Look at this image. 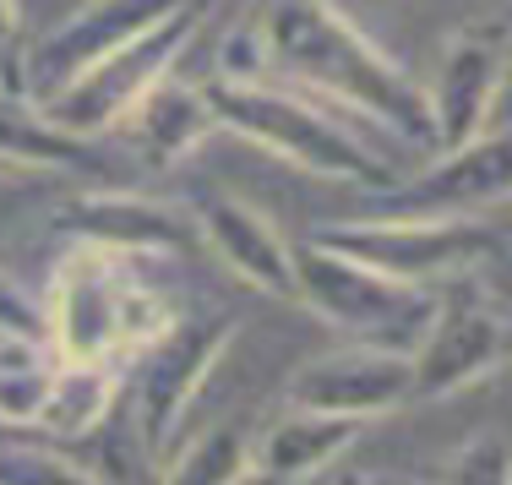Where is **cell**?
Returning a JSON list of instances; mask_svg holds the SVG:
<instances>
[{
  "label": "cell",
  "instance_id": "21",
  "mask_svg": "<svg viewBox=\"0 0 512 485\" xmlns=\"http://www.w3.org/2000/svg\"><path fill=\"white\" fill-rule=\"evenodd\" d=\"M436 485H512V453L502 436H474L447 458Z\"/></svg>",
  "mask_w": 512,
  "mask_h": 485
},
{
  "label": "cell",
  "instance_id": "10",
  "mask_svg": "<svg viewBox=\"0 0 512 485\" xmlns=\"http://www.w3.org/2000/svg\"><path fill=\"white\" fill-rule=\"evenodd\" d=\"M512 39L502 22H474L442 39L436 55V77L425 93V115H431V153H453L474 142L491 120V104L507 82Z\"/></svg>",
  "mask_w": 512,
  "mask_h": 485
},
{
  "label": "cell",
  "instance_id": "25",
  "mask_svg": "<svg viewBox=\"0 0 512 485\" xmlns=\"http://www.w3.org/2000/svg\"><path fill=\"white\" fill-rule=\"evenodd\" d=\"M338 485H382V480H365V475H344Z\"/></svg>",
  "mask_w": 512,
  "mask_h": 485
},
{
  "label": "cell",
  "instance_id": "16",
  "mask_svg": "<svg viewBox=\"0 0 512 485\" xmlns=\"http://www.w3.org/2000/svg\"><path fill=\"white\" fill-rule=\"evenodd\" d=\"M207 131H218V126H213V115H207L202 82L191 88V82H175V71H169L158 88H148L126 115H120L115 137H126V148L148 169L164 175V169H175L191 148H197Z\"/></svg>",
  "mask_w": 512,
  "mask_h": 485
},
{
  "label": "cell",
  "instance_id": "19",
  "mask_svg": "<svg viewBox=\"0 0 512 485\" xmlns=\"http://www.w3.org/2000/svg\"><path fill=\"white\" fill-rule=\"evenodd\" d=\"M251 469V436L240 426H213L175 458H164L158 485H235Z\"/></svg>",
  "mask_w": 512,
  "mask_h": 485
},
{
  "label": "cell",
  "instance_id": "7",
  "mask_svg": "<svg viewBox=\"0 0 512 485\" xmlns=\"http://www.w3.org/2000/svg\"><path fill=\"white\" fill-rule=\"evenodd\" d=\"M311 240L398 278V284H420V289H436L442 278L480 268L496 246L491 224H480V218H409V213L322 224Z\"/></svg>",
  "mask_w": 512,
  "mask_h": 485
},
{
  "label": "cell",
  "instance_id": "22",
  "mask_svg": "<svg viewBox=\"0 0 512 485\" xmlns=\"http://www.w3.org/2000/svg\"><path fill=\"white\" fill-rule=\"evenodd\" d=\"M0 338H28L44 344V306L17 284V278L0 273Z\"/></svg>",
  "mask_w": 512,
  "mask_h": 485
},
{
  "label": "cell",
  "instance_id": "20",
  "mask_svg": "<svg viewBox=\"0 0 512 485\" xmlns=\"http://www.w3.org/2000/svg\"><path fill=\"white\" fill-rule=\"evenodd\" d=\"M0 485H104L88 464L55 453L50 442L0 447Z\"/></svg>",
  "mask_w": 512,
  "mask_h": 485
},
{
  "label": "cell",
  "instance_id": "17",
  "mask_svg": "<svg viewBox=\"0 0 512 485\" xmlns=\"http://www.w3.org/2000/svg\"><path fill=\"white\" fill-rule=\"evenodd\" d=\"M0 169H11V175H39V169L109 175V164L93 153V142L50 126V115L33 99H22L17 88H0Z\"/></svg>",
  "mask_w": 512,
  "mask_h": 485
},
{
  "label": "cell",
  "instance_id": "24",
  "mask_svg": "<svg viewBox=\"0 0 512 485\" xmlns=\"http://www.w3.org/2000/svg\"><path fill=\"white\" fill-rule=\"evenodd\" d=\"M17 442H39V436L22 431V426H11V420H0V447H17Z\"/></svg>",
  "mask_w": 512,
  "mask_h": 485
},
{
  "label": "cell",
  "instance_id": "1",
  "mask_svg": "<svg viewBox=\"0 0 512 485\" xmlns=\"http://www.w3.org/2000/svg\"><path fill=\"white\" fill-rule=\"evenodd\" d=\"M246 39L273 82H289L327 109L376 120L387 137L431 153L425 93L387 50L333 6V0H251Z\"/></svg>",
  "mask_w": 512,
  "mask_h": 485
},
{
  "label": "cell",
  "instance_id": "13",
  "mask_svg": "<svg viewBox=\"0 0 512 485\" xmlns=\"http://www.w3.org/2000/svg\"><path fill=\"white\" fill-rule=\"evenodd\" d=\"M60 229L88 246H109L126 257H164V251H197V218L137 191H88L60 208Z\"/></svg>",
  "mask_w": 512,
  "mask_h": 485
},
{
  "label": "cell",
  "instance_id": "5",
  "mask_svg": "<svg viewBox=\"0 0 512 485\" xmlns=\"http://www.w3.org/2000/svg\"><path fill=\"white\" fill-rule=\"evenodd\" d=\"M295 300L311 306L333 333H344V344L404 349V355L420 344L425 317H431V289L398 284L316 240L295 246Z\"/></svg>",
  "mask_w": 512,
  "mask_h": 485
},
{
  "label": "cell",
  "instance_id": "4",
  "mask_svg": "<svg viewBox=\"0 0 512 485\" xmlns=\"http://www.w3.org/2000/svg\"><path fill=\"white\" fill-rule=\"evenodd\" d=\"M512 360V311L480 273H453L431 289V317L409 349V404H436L496 377Z\"/></svg>",
  "mask_w": 512,
  "mask_h": 485
},
{
  "label": "cell",
  "instance_id": "15",
  "mask_svg": "<svg viewBox=\"0 0 512 485\" xmlns=\"http://www.w3.org/2000/svg\"><path fill=\"white\" fill-rule=\"evenodd\" d=\"M360 431L365 426H355V420H333V415H311V409L284 404V415H273L251 436V475L262 485H306L327 475L360 442Z\"/></svg>",
  "mask_w": 512,
  "mask_h": 485
},
{
  "label": "cell",
  "instance_id": "2",
  "mask_svg": "<svg viewBox=\"0 0 512 485\" xmlns=\"http://www.w3.org/2000/svg\"><path fill=\"white\" fill-rule=\"evenodd\" d=\"M142 262L148 257L71 240V251L50 273V295L39 300L44 344L60 360H77V366L126 371L180 317L175 300L142 278Z\"/></svg>",
  "mask_w": 512,
  "mask_h": 485
},
{
  "label": "cell",
  "instance_id": "27",
  "mask_svg": "<svg viewBox=\"0 0 512 485\" xmlns=\"http://www.w3.org/2000/svg\"><path fill=\"white\" fill-rule=\"evenodd\" d=\"M6 344H28V338H0V349H6Z\"/></svg>",
  "mask_w": 512,
  "mask_h": 485
},
{
  "label": "cell",
  "instance_id": "9",
  "mask_svg": "<svg viewBox=\"0 0 512 485\" xmlns=\"http://www.w3.org/2000/svg\"><path fill=\"white\" fill-rule=\"evenodd\" d=\"M180 6H191V0H82L44 39L28 44V55L17 66V93L33 104H50L66 82H77L104 55L126 50L131 39H142L164 17H175Z\"/></svg>",
  "mask_w": 512,
  "mask_h": 485
},
{
  "label": "cell",
  "instance_id": "23",
  "mask_svg": "<svg viewBox=\"0 0 512 485\" xmlns=\"http://www.w3.org/2000/svg\"><path fill=\"white\" fill-rule=\"evenodd\" d=\"M17 39V0H0V44Z\"/></svg>",
  "mask_w": 512,
  "mask_h": 485
},
{
  "label": "cell",
  "instance_id": "8",
  "mask_svg": "<svg viewBox=\"0 0 512 485\" xmlns=\"http://www.w3.org/2000/svg\"><path fill=\"white\" fill-rule=\"evenodd\" d=\"M207 11H213V0H191L175 17H164L158 28H148L142 39H131L126 50L104 55L99 66H88L77 82H66L50 104H39L44 115H50V126H60L66 137H82V142L115 131L120 115L175 71V60L186 55L191 33H197V22Z\"/></svg>",
  "mask_w": 512,
  "mask_h": 485
},
{
  "label": "cell",
  "instance_id": "28",
  "mask_svg": "<svg viewBox=\"0 0 512 485\" xmlns=\"http://www.w3.org/2000/svg\"><path fill=\"white\" fill-rule=\"evenodd\" d=\"M0 175H11V169H0Z\"/></svg>",
  "mask_w": 512,
  "mask_h": 485
},
{
  "label": "cell",
  "instance_id": "3",
  "mask_svg": "<svg viewBox=\"0 0 512 485\" xmlns=\"http://www.w3.org/2000/svg\"><path fill=\"white\" fill-rule=\"evenodd\" d=\"M207 115L218 131H235L251 148L273 153V159L306 169L322 180H355V186H387V164L344 126V120L327 115V104L306 99L300 88L273 77H235V71H218L202 82Z\"/></svg>",
  "mask_w": 512,
  "mask_h": 485
},
{
  "label": "cell",
  "instance_id": "26",
  "mask_svg": "<svg viewBox=\"0 0 512 485\" xmlns=\"http://www.w3.org/2000/svg\"><path fill=\"white\" fill-rule=\"evenodd\" d=\"M235 485H262V480H256V475H251V469H246V475H240Z\"/></svg>",
  "mask_w": 512,
  "mask_h": 485
},
{
  "label": "cell",
  "instance_id": "12",
  "mask_svg": "<svg viewBox=\"0 0 512 485\" xmlns=\"http://www.w3.org/2000/svg\"><path fill=\"white\" fill-rule=\"evenodd\" d=\"M512 197V131H480L453 153H436L409 186L393 191L387 213L409 218H480V208Z\"/></svg>",
  "mask_w": 512,
  "mask_h": 485
},
{
  "label": "cell",
  "instance_id": "11",
  "mask_svg": "<svg viewBox=\"0 0 512 485\" xmlns=\"http://www.w3.org/2000/svg\"><path fill=\"white\" fill-rule=\"evenodd\" d=\"M409 382H414V371H409L404 349L338 344L327 355H311L306 366H295V377L284 387V404L371 426V420L409 404Z\"/></svg>",
  "mask_w": 512,
  "mask_h": 485
},
{
  "label": "cell",
  "instance_id": "14",
  "mask_svg": "<svg viewBox=\"0 0 512 485\" xmlns=\"http://www.w3.org/2000/svg\"><path fill=\"white\" fill-rule=\"evenodd\" d=\"M197 235L235 278L273 300H295V246L278 235V224L262 208L229 197V191H207L197 202Z\"/></svg>",
  "mask_w": 512,
  "mask_h": 485
},
{
  "label": "cell",
  "instance_id": "6",
  "mask_svg": "<svg viewBox=\"0 0 512 485\" xmlns=\"http://www.w3.org/2000/svg\"><path fill=\"white\" fill-rule=\"evenodd\" d=\"M235 338V311H207V317H175L164 333L131 360V420H137V447L153 458H169L186 409L197 404L202 382L224 360Z\"/></svg>",
  "mask_w": 512,
  "mask_h": 485
},
{
  "label": "cell",
  "instance_id": "18",
  "mask_svg": "<svg viewBox=\"0 0 512 485\" xmlns=\"http://www.w3.org/2000/svg\"><path fill=\"white\" fill-rule=\"evenodd\" d=\"M115 398H120V371L77 366V360L55 355V377L33 431H39V442H88L115 415Z\"/></svg>",
  "mask_w": 512,
  "mask_h": 485
}]
</instances>
